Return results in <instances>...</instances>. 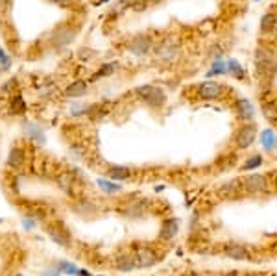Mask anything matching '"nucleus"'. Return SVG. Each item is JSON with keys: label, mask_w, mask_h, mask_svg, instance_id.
<instances>
[{"label": "nucleus", "mask_w": 277, "mask_h": 276, "mask_svg": "<svg viewBox=\"0 0 277 276\" xmlns=\"http://www.w3.org/2000/svg\"><path fill=\"white\" fill-rule=\"evenodd\" d=\"M253 65H255V76L261 84H268L274 80L277 73V54L270 46L259 45L253 54Z\"/></svg>", "instance_id": "f257e3e1"}, {"label": "nucleus", "mask_w": 277, "mask_h": 276, "mask_svg": "<svg viewBox=\"0 0 277 276\" xmlns=\"http://www.w3.org/2000/svg\"><path fill=\"white\" fill-rule=\"evenodd\" d=\"M181 41L176 33H165L154 46V58L159 65H174L181 58Z\"/></svg>", "instance_id": "f03ea898"}, {"label": "nucleus", "mask_w": 277, "mask_h": 276, "mask_svg": "<svg viewBox=\"0 0 277 276\" xmlns=\"http://www.w3.org/2000/svg\"><path fill=\"white\" fill-rule=\"evenodd\" d=\"M78 35V26L71 24V22H63V24H59L52 30L50 33V41H48V45L54 48V50H65L69 45L74 43Z\"/></svg>", "instance_id": "7ed1b4c3"}, {"label": "nucleus", "mask_w": 277, "mask_h": 276, "mask_svg": "<svg viewBox=\"0 0 277 276\" xmlns=\"http://www.w3.org/2000/svg\"><path fill=\"white\" fill-rule=\"evenodd\" d=\"M135 97L141 102H144L148 108H152V110H159V108H163V106L167 104V93L163 91L161 87L150 86V84L137 87Z\"/></svg>", "instance_id": "20e7f679"}, {"label": "nucleus", "mask_w": 277, "mask_h": 276, "mask_svg": "<svg viewBox=\"0 0 277 276\" xmlns=\"http://www.w3.org/2000/svg\"><path fill=\"white\" fill-rule=\"evenodd\" d=\"M154 46H155L154 37L146 32H141V33H135V35L128 41L126 48H128L129 54H133L137 58H144V56H148V54L154 52Z\"/></svg>", "instance_id": "39448f33"}, {"label": "nucleus", "mask_w": 277, "mask_h": 276, "mask_svg": "<svg viewBox=\"0 0 277 276\" xmlns=\"http://www.w3.org/2000/svg\"><path fill=\"white\" fill-rule=\"evenodd\" d=\"M257 125L255 123H242L235 132V148L237 150H248L257 139Z\"/></svg>", "instance_id": "423d86ee"}, {"label": "nucleus", "mask_w": 277, "mask_h": 276, "mask_svg": "<svg viewBox=\"0 0 277 276\" xmlns=\"http://www.w3.org/2000/svg\"><path fill=\"white\" fill-rule=\"evenodd\" d=\"M196 89V95L200 100H222L224 95L227 93V87L220 82H213V80H207V82H201L198 86L194 87Z\"/></svg>", "instance_id": "0eeeda50"}, {"label": "nucleus", "mask_w": 277, "mask_h": 276, "mask_svg": "<svg viewBox=\"0 0 277 276\" xmlns=\"http://www.w3.org/2000/svg\"><path fill=\"white\" fill-rule=\"evenodd\" d=\"M242 185H244V193L250 195H263L270 191L268 178L265 174H250V176L242 178Z\"/></svg>", "instance_id": "6e6552de"}, {"label": "nucleus", "mask_w": 277, "mask_h": 276, "mask_svg": "<svg viewBox=\"0 0 277 276\" xmlns=\"http://www.w3.org/2000/svg\"><path fill=\"white\" fill-rule=\"evenodd\" d=\"M148 206H150V202L148 200H144V198H131V200H128L124 206H120V213L126 215L128 219H141L146 215Z\"/></svg>", "instance_id": "1a4fd4ad"}, {"label": "nucleus", "mask_w": 277, "mask_h": 276, "mask_svg": "<svg viewBox=\"0 0 277 276\" xmlns=\"http://www.w3.org/2000/svg\"><path fill=\"white\" fill-rule=\"evenodd\" d=\"M133 256H135L137 269H148V267L159 262V254L152 247H139V249H135Z\"/></svg>", "instance_id": "9d476101"}, {"label": "nucleus", "mask_w": 277, "mask_h": 276, "mask_svg": "<svg viewBox=\"0 0 277 276\" xmlns=\"http://www.w3.org/2000/svg\"><path fill=\"white\" fill-rule=\"evenodd\" d=\"M46 234H48V237H50L52 241L56 245H59V247H71V234H69V230L65 228L61 223H50L46 224Z\"/></svg>", "instance_id": "9b49d317"}, {"label": "nucleus", "mask_w": 277, "mask_h": 276, "mask_svg": "<svg viewBox=\"0 0 277 276\" xmlns=\"http://www.w3.org/2000/svg\"><path fill=\"white\" fill-rule=\"evenodd\" d=\"M54 180H56V185H58L59 189L63 191L65 195H78V182L76 178H74V174H72L71 171H59L56 176H54Z\"/></svg>", "instance_id": "f8f14e48"}, {"label": "nucleus", "mask_w": 277, "mask_h": 276, "mask_svg": "<svg viewBox=\"0 0 277 276\" xmlns=\"http://www.w3.org/2000/svg\"><path fill=\"white\" fill-rule=\"evenodd\" d=\"M233 108H235V117H237V121H240V123H253V119H255V108H253V104L248 99H237Z\"/></svg>", "instance_id": "ddd939ff"}, {"label": "nucleus", "mask_w": 277, "mask_h": 276, "mask_svg": "<svg viewBox=\"0 0 277 276\" xmlns=\"http://www.w3.org/2000/svg\"><path fill=\"white\" fill-rule=\"evenodd\" d=\"M224 256L229 258V260H235V262H246V260H252V250L244 247V245H239V243H229L226 245L224 249Z\"/></svg>", "instance_id": "4468645a"}, {"label": "nucleus", "mask_w": 277, "mask_h": 276, "mask_svg": "<svg viewBox=\"0 0 277 276\" xmlns=\"http://www.w3.org/2000/svg\"><path fill=\"white\" fill-rule=\"evenodd\" d=\"M180 232V221L178 219H165L161 224V230H159V241L163 243H172L174 237Z\"/></svg>", "instance_id": "2eb2a0df"}, {"label": "nucleus", "mask_w": 277, "mask_h": 276, "mask_svg": "<svg viewBox=\"0 0 277 276\" xmlns=\"http://www.w3.org/2000/svg\"><path fill=\"white\" fill-rule=\"evenodd\" d=\"M26 161H28V154H26V150L22 146L15 145L9 148L7 158H6L7 167H11V169H22L26 165Z\"/></svg>", "instance_id": "dca6fc26"}, {"label": "nucleus", "mask_w": 277, "mask_h": 276, "mask_svg": "<svg viewBox=\"0 0 277 276\" xmlns=\"http://www.w3.org/2000/svg\"><path fill=\"white\" fill-rule=\"evenodd\" d=\"M87 91H89V82H87V80L78 78L65 87L63 95L67 97V99H80V97H85Z\"/></svg>", "instance_id": "f3484780"}, {"label": "nucleus", "mask_w": 277, "mask_h": 276, "mask_svg": "<svg viewBox=\"0 0 277 276\" xmlns=\"http://www.w3.org/2000/svg\"><path fill=\"white\" fill-rule=\"evenodd\" d=\"M259 28H261V33H263V35H270V33L276 32L277 30V9L276 7H274V9H268V11L261 17Z\"/></svg>", "instance_id": "a211bd4d"}, {"label": "nucleus", "mask_w": 277, "mask_h": 276, "mask_svg": "<svg viewBox=\"0 0 277 276\" xmlns=\"http://www.w3.org/2000/svg\"><path fill=\"white\" fill-rule=\"evenodd\" d=\"M135 174V171L131 167H124V165H115L107 169V178L113 182H128Z\"/></svg>", "instance_id": "6ab92c4d"}, {"label": "nucleus", "mask_w": 277, "mask_h": 276, "mask_svg": "<svg viewBox=\"0 0 277 276\" xmlns=\"http://www.w3.org/2000/svg\"><path fill=\"white\" fill-rule=\"evenodd\" d=\"M220 197H239L240 193H244V185H242V178H233L229 182L220 185Z\"/></svg>", "instance_id": "aec40b11"}, {"label": "nucleus", "mask_w": 277, "mask_h": 276, "mask_svg": "<svg viewBox=\"0 0 277 276\" xmlns=\"http://www.w3.org/2000/svg\"><path fill=\"white\" fill-rule=\"evenodd\" d=\"M115 269L120 271V273H129V271L137 269L135 256L129 254V252H120V254L115 258Z\"/></svg>", "instance_id": "412c9836"}, {"label": "nucleus", "mask_w": 277, "mask_h": 276, "mask_svg": "<svg viewBox=\"0 0 277 276\" xmlns=\"http://www.w3.org/2000/svg\"><path fill=\"white\" fill-rule=\"evenodd\" d=\"M116 69H118V65L116 63H113V61H107V63H102L100 65V69H98L96 73L91 76L89 82H96V80H103V78H109V76H113V74L116 73Z\"/></svg>", "instance_id": "4be33fe9"}, {"label": "nucleus", "mask_w": 277, "mask_h": 276, "mask_svg": "<svg viewBox=\"0 0 277 276\" xmlns=\"http://www.w3.org/2000/svg\"><path fill=\"white\" fill-rule=\"evenodd\" d=\"M26 110H28V106H26V100L22 99V95L20 93L11 95V99H9V113L11 115H22Z\"/></svg>", "instance_id": "5701e85b"}, {"label": "nucleus", "mask_w": 277, "mask_h": 276, "mask_svg": "<svg viewBox=\"0 0 277 276\" xmlns=\"http://www.w3.org/2000/svg\"><path fill=\"white\" fill-rule=\"evenodd\" d=\"M261 146L266 152H274L277 148V136L272 130H263L261 134Z\"/></svg>", "instance_id": "b1692460"}, {"label": "nucleus", "mask_w": 277, "mask_h": 276, "mask_svg": "<svg viewBox=\"0 0 277 276\" xmlns=\"http://www.w3.org/2000/svg\"><path fill=\"white\" fill-rule=\"evenodd\" d=\"M72 210L76 211V213H80V215H84V217H91L92 213H96V206L92 202H89V200H78V202H74V206H72Z\"/></svg>", "instance_id": "393cba45"}, {"label": "nucleus", "mask_w": 277, "mask_h": 276, "mask_svg": "<svg viewBox=\"0 0 277 276\" xmlns=\"http://www.w3.org/2000/svg\"><path fill=\"white\" fill-rule=\"evenodd\" d=\"M96 184L105 195H115V193H120V191H122V185L113 182V180H109V178H98Z\"/></svg>", "instance_id": "a878e982"}, {"label": "nucleus", "mask_w": 277, "mask_h": 276, "mask_svg": "<svg viewBox=\"0 0 277 276\" xmlns=\"http://www.w3.org/2000/svg\"><path fill=\"white\" fill-rule=\"evenodd\" d=\"M261 112L265 115V119L272 125H277V104L276 102H270V100H265L261 104Z\"/></svg>", "instance_id": "bb28decb"}, {"label": "nucleus", "mask_w": 277, "mask_h": 276, "mask_svg": "<svg viewBox=\"0 0 277 276\" xmlns=\"http://www.w3.org/2000/svg\"><path fill=\"white\" fill-rule=\"evenodd\" d=\"M227 71L231 73V76H235V78L240 80V82H246V80H248L244 67L240 65L237 59H229V61H227Z\"/></svg>", "instance_id": "cd10ccee"}, {"label": "nucleus", "mask_w": 277, "mask_h": 276, "mask_svg": "<svg viewBox=\"0 0 277 276\" xmlns=\"http://www.w3.org/2000/svg\"><path fill=\"white\" fill-rule=\"evenodd\" d=\"M91 108H92V104H89V102H74V104H71L69 112L72 117H84V115L91 113Z\"/></svg>", "instance_id": "c85d7f7f"}, {"label": "nucleus", "mask_w": 277, "mask_h": 276, "mask_svg": "<svg viewBox=\"0 0 277 276\" xmlns=\"http://www.w3.org/2000/svg\"><path fill=\"white\" fill-rule=\"evenodd\" d=\"M263 163H265V158H263V154H252L250 158L246 159L244 163L240 165V171H253V169L261 167Z\"/></svg>", "instance_id": "c756f323"}, {"label": "nucleus", "mask_w": 277, "mask_h": 276, "mask_svg": "<svg viewBox=\"0 0 277 276\" xmlns=\"http://www.w3.org/2000/svg\"><path fill=\"white\" fill-rule=\"evenodd\" d=\"M24 130H26V136L28 138H35L37 141H41V143H45V134H43V130L41 128H37L35 125H24Z\"/></svg>", "instance_id": "7c9ffc66"}, {"label": "nucleus", "mask_w": 277, "mask_h": 276, "mask_svg": "<svg viewBox=\"0 0 277 276\" xmlns=\"http://www.w3.org/2000/svg\"><path fill=\"white\" fill-rule=\"evenodd\" d=\"M11 65H13V59H11V56L0 46V71L2 73H7L9 69H11Z\"/></svg>", "instance_id": "2f4dec72"}, {"label": "nucleus", "mask_w": 277, "mask_h": 276, "mask_svg": "<svg viewBox=\"0 0 277 276\" xmlns=\"http://www.w3.org/2000/svg\"><path fill=\"white\" fill-rule=\"evenodd\" d=\"M226 73H227V65L222 59H218V61H213V67L209 69L207 76L211 78V76H218V74H226Z\"/></svg>", "instance_id": "473e14b6"}, {"label": "nucleus", "mask_w": 277, "mask_h": 276, "mask_svg": "<svg viewBox=\"0 0 277 276\" xmlns=\"http://www.w3.org/2000/svg\"><path fill=\"white\" fill-rule=\"evenodd\" d=\"M94 58H96V52L92 48H89V46H84V48L78 50V59L80 61H92Z\"/></svg>", "instance_id": "72a5a7b5"}, {"label": "nucleus", "mask_w": 277, "mask_h": 276, "mask_svg": "<svg viewBox=\"0 0 277 276\" xmlns=\"http://www.w3.org/2000/svg\"><path fill=\"white\" fill-rule=\"evenodd\" d=\"M58 265L61 267V271H63V273H67V275L82 276V269H78L76 265H72V263H69V262H59Z\"/></svg>", "instance_id": "f704fd0d"}, {"label": "nucleus", "mask_w": 277, "mask_h": 276, "mask_svg": "<svg viewBox=\"0 0 277 276\" xmlns=\"http://www.w3.org/2000/svg\"><path fill=\"white\" fill-rule=\"evenodd\" d=\"M224 52H226V48H224L222 45H213L207 56H209V59H211V61H218V59H222Z\"/></svg>", "instance_id": "c9c22d12"}, {"label": "nucleus", "mask_w": 277, "mask_h": 276, "mask_svg": "<svg viewBox=\"0 0 277 276\" xmlns=\"http://www.w3.org/2000/svg\"><path fill=\"white\" fill-rule=\"evenodd\" d=\"M0 89H2V93H7V95H15V93L19 91V82H17V78L7 80L6 84L0 87Z\"/></svg>", "instance_id": "e433bc0d"}, {"label": "nucleus", "mask_w": 277, "mask_h": 276, "mask_svg": "<svg viewBox=\"0 0 277 276\" xmlns=\"http://www.w3.org/2000/svg\"><path fill=\"white\" fill-rule=\"evenodd\" d=\"M54 91H56V86H54V84H45V86H39L37 95H39V97H43V99H45V97H50V95H52Z\"/></svg>", "instance_id": "4c0bfd02"}, {"label": "nucleus", "mask_w": 277, "mask_h": 276, "mask_svg": "<svg viewBox=\"0 0 277 276\" xmlns=\"http://www.w3.org/2000/svg\"><path fill=\"white\" fill-rule=\"evenodd\" d=\"M13 7V0H0V15H7Z\"/></svg>", "instance_id": "58836bf2"}, {"label": "nucleus", "mask_w": 277, "mask_h": 276, "mask_svg": "<svg viewBox=\"0 0 277 276\" xmlns=\"http://www.w3.org/2000/svg\"><path fill=\"white\" fill-rule=\"evenodd\" d=\"M61 273H63L61 267H59V265H54V267H48V269L43 273V276H59Z\"/></svg>", "instance_id": "ea45409f"}, {"label": "nucleus", "mask_w": 277, "mask_h": 276, "mask_svg": "<svg viewBox=\"0 0 277 276\" xmlns=\"http://www.w3.org/2000/svg\"><path fill=\"white\" fill-rule=\"evenodd\" d=\"M50 2H54V4H58V6H63V7H69L74 2V0H50Z\"/></svg>", "instance_id": "a19ab883"}, {"label": "nucleus", "mask_w": 277, "mask_h": 276, "mask_svg": "<svg viewBox=\"0 0 277 276\" xmlns=\"http://www.w3.org/2000/svg\"><path fill=\"white\" fill-rule=\"evenodd\" d=\"M148 4H157V2H163V0H146Z\"/></svg>", "instance_id": "79ce46f5"}, {"label": "nucleus", "mask_w": 277, "mask_h": 276, "mask_svg": "<svg viewBox=\"0 0 277 276\" xmlns=\"http://www.w3.org/2000/svg\"><path fill=\"white\" fill-rule=\"evenodd\" d=\"M274 185H276V189H277V171H276V174H274Z\"/></svg>", "instance_id": "37998d69"}, {"label": "nucleus", "mask_w": 277, "mask_h": 276, "mask_svg": "<svg viewBox=\"0 0 277 276\" xmlns=\"http://www.w3.org/2000/svg\"><path fill=\"white\" fill-rule=\"evenodd\" d=\"M222 276H237V275H233V273H229V275H222Z\"/></svg>", "instance_id": "c03bdc74"}, {"label": "nucleus", "mask_w": 277, "mask_h": 276, "mask_svg": "<svg viewBox=\"0 0 277 276\" xmlns=\"http://www.w3.org/2000/svg\"><path fill=\"white\" fill-rule=\"evenodd\" d=\"M190 276H196V275H190Z\"/></svg>", "instance_id": "a18cd8bd"}, {"label": "nucleus", "mask_w": 277, "mask_h": 276, "mask_svg": "<svg viewBox=\"0 0 277 276\" xmlns=\"http://www.w3.org/2000/svg\"><path fill=\"white\" fill-rule=\"evenodd\" d=\"M0 223H2V219H0Z\"/></svg>", "instance_id": "49530a36"}, {"label": "nucleus", "mask_w": 277, "mask_h": 276, "mask_svg": "<svg viewBox=\"0 0 277 276\" xmlns=\"http://www.w3.org/2000/svg\"><path fill=\"white\" fill-rule=\"evenodd\" d=\"M17 276H20V275H17Z\"/></svg>", "instance_id": "de8ad7c7"}, {"label": "nucleus", "mask_w": 277, "mask_h": 276, "mask_svg": "<svg viewBox=\"0 0 277 276\" xmlns=\"http://www.w3.org/2000/svg\"><path fill=\"white\" fill-rule=\"evenodd\" d=\"M257 2H259V0H257Z\"/></svg>", "instance_id": "09e8293b"}]
</instances>
